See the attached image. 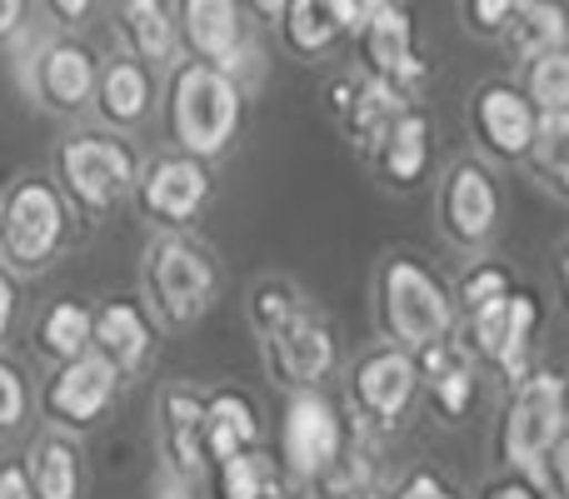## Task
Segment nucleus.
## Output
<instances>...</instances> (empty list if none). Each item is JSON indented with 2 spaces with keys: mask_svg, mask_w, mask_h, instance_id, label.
<instances>
[{
  "mask_svg": "<svg viewBox=\"0 0 569 499\" xmlns=\"http://www.w3.org/2000/svg\"><path fill=\"white\" fill-rule=\"evenodd\" d=\"M250 120V86L240 76L206 60H180L160 86V130L170 150H186L196 160L236 156Z\"/></svg>",
  "mask_w": 569,
  "mask_h": 499,
  "instance_id": "obj_1",
  "label": "nucleus"
},
{
  "mask_svg": "<svg viewBox=\"0 0 569 499\" xmlns=\"http://www.w3.org/2000/svg\"><path fill=\"white\" fill-rule=\"evenodd\" d=\"M140 166H146V150L136 146V136L86 126V120L60 130V140L50 146V176L80 216V226H100L126 200H136Z\"/></svg>",
  "mask_w": 569,
  "mask_h": 499,
  "instance_id": "obj_2",
  "label": "nucleus"
},
{
  "mask_svg": "<svg viewBox=\"0 0 569 499\" xmlns=\"http://www.w3.org/2000/svg\"><path fill=\"white\" fill-rule=\"evenodd\" d=\"M370 300H375V330H380V340L405 345L415 355L460 335L455 285L415 250H390L375 265Z\"/></svg>",
  "mask_w": 569,
  "mask_h": 499,
  "instance_id": "obj_3",
  "label": "nucleus"
},
{
  "mask_svg": "<svg viewBox=\"0 0 569 499\" xmlns=\"http://www.w3.org/2000/svg\"><path fill=\"white\" fill-rule=\"evenodd\" d=\"M80 216L70 200L60 196L50 170H20L0 190V260L20 275V280H40L50 275L76 246Z\"/></svg>",
  "mask_w": 569,
  "mask_h": 499,
  "instance_id": "obj_4",
  "label": "nucleus"
},
{
  "mask_svg": "<svg viewBox=\"0 0 569 499\" xmlns=\"http://www.w3.org/2000/svg\"><path fill=\"white\" fill-rule=\"evenodd\" d=\"M140 300L160 330H196L220 305V260L196 230H156L140 250Z\"/></svg>",
  "mask_w": 569,
  "mask_h": 499,
  "instance_id": "obj_5",
  "label": "nucleus"
},
{
  "mask_svg": "<svg viewBox=\"0 0 569 499\" xmlns=\"http://www.w3.org/2000/svg\"><path fill=\"white\" fill-rule=\"evenodd\" d=\"M16 60V86L40 116L80 126L86 116H96V90H100V56L86 36L70 30H40V36L20 40Z\"/></svg>",
  "mask_w": 569,
  "mask_h": 499,
  "instance_id": "obj_6",
  "label": "nucleus"
},
{
  "mask_svg": "<svg viewBox=\"0 0 569 499\" xmlns=\"http://www.w3.org/2000/svg\"><path fill=\"white\" fill-rule=\"evenodd\" d=\"M569 435V400H565V375L550 365H535L520 385H510L495 420V465L520 475H540L550 455L560 450Z\"/></svg>",
  "mask_w": 569,
  "mask_h": 499,
  "instance_id": "obj_7",
  "label": "nucleus"
},
{
  "mask_svg": "<svg viewBox=\"0 0 569 499\" xmlns=\"http://www.w3.org/2000/svg\"><path fill=\"white\" fill-rule=\"evenodd\" d=\"M425 405V380H420V355L405 345L375 340L345 370V410L355 425L385 435H400Z\"/></svg>",
  "mask_w": 569,
  "mask_h": 499,
  "instance_id": "obj_8",
  "label": "nucleus"
},
{
  "mask_svg": "<svg viewBox=\"0 0 569 499\" xmlns=\"http://www.w3.org/2000/svg\"><path fill=\"white\" fill-rule=\"evenodd\" d=\"M505 226V190L490 160L455 156L435 180V230L455 255L480 260L500 240Z\"/></svg>",
  "mask_w": 569,
  "mask_h": 499,
  "instance_id": "obj_9",
  "label": "nucleus"
},
{
  "mask_svg": "<svg viewBox=\"0 0 569 499\" xmlns=\"http://www.w3.org/2000/svg\"><path fill=\"white\" fill-rule=\"evenodd\" d=\"M350 445V410H340L330 390H295L280 405V430H276V460L284 485L310 490L325 470L345 455Z\"/></svg>",
  "mask_w": 569,
  "mask_h": 499,
  "instance_id": "obj_10",
  "label": "nucleus"
},
{
  "mask_svg": "<svg viewBox=\"0 0 569 499\" xmlns=\"http://www.w3.org/2000/svg\"><path fill=\"white\" fill-rule=\"evenodd\" d=\"M130 206L150 230H196L216 206V166L170 146L150 150Z\"/></svg>",
  "mask_w": 569,
  "mask_h": 499,
  "instance_id": "obj_11",
  "label": "nucleus"
},
{
  "mask_svg": "<svg viewBox=\"0 0 569 499\" xmlns=\"http://www.w3.org/2000/svg\"><path fill=\"white\" fill-rule=\"evenodd\" d=\"M120 390H126V375L100 350H90L80 360L46 370V380L36 385V415L46 430H66L86 440L90 430H100L116 415Z\"/></svg>",
  "mask_w": 569,
  "mask_h": 499,
  "instance_id": "obj_12",
  "label": "nucleus"
},
{
  "mask_svg": "<svg viewBox=\"0 0 569 499\" xmlns=\"http://www.w3.org/2000/svg\"><path fill=\"white\" fill-rule=\"evenodd\" d=\"M540 110L535 100L520 90V80L510 76H490L470 90L465 100V136H470L475 156L500 166H530L535 136H540Z\"/></svg>",
  "mask_w": 569,
  "mask_h": 499,
  "instance_id": "obj_13",
  "label": "nucleus"
},
{
  "mask_svg": "<svg viewBox=\"0 0 569 499\" xmlns=\"http://www.w3.org/2000/svg\"><path fill=\"white\" fill-rule=\"evenodd\" d=\"M260 365L266 380L280 395L295 390H330V380L340 375V335L335 325L315 310L310 300L290 315L284 325H276L270 335H260Z\"/></svg>",
  "mask_w": 569,
  "mask_h": 499,
  "instance_id": "obj_14",
  "label": "nucleus"
},
{
  "mask_svg": "<svg viewBox=\"0 0 569 499\" xmlns=\"http://www.w3.org/2000/svg\"><path fill=\"white\" fill-rule=\"evenodd\" d=\"M545 305L530 285H515L500 305L480 315H465L460 320V340L470 345V355L480 365H490L505 385H520L535 370V335H540Z\"/></svg>",
  "mask_w": 569,
  "mask_h": 499,
  "instance_id": "obj_15",
  "label": "nucleus"
},
{
  "mask_svg": "<svg viewBox=\"0 0 569 499\" xmlns=\"http://www.w3.org/2000/svg\"><path fill=\"white\" fill-rule=\"evenodd\" d=\"M176 20H180V50L190 60L230 70V76H240L256 90V80H260L256 26L260 20L240 0H176Z\"/></svg>",
  "mask_w": 569,
  "mask_h": 499,
  "instance_id": "obj_16",
  "label": "nucleus"
},
{
  "mask_svg": "<svg viewBox=\"0 0 569 499\" xmlns=\"http://www.w3.org/2000/svg\"><path fill=\"white\" fill-rule=\"evenodd\" d=\"M355 70L380 86H390L395 96L415 100L420 106L425 86H430V56L420 50V36H415V16L410 6H380L365 16L360 36L350 40Z\"/></svg>",
  "mask_w": 569,
  "mask_h": 499,
  "instance_id": "obj_17",
  "label": "nucleus"
},
{
  "mask_svg": "<svg viewBox=\"0 0 569 499\" xmlns=\"http://www.w3.org/2000/svg\"><path fill=\"white\" fill-rule=\"evenodd\" d=\"M320 100H325V116H330V126L340 130V140L360 160L385 140V130L395 126V116L415 106V100L395 96L390 86L360 76V70H340V76H330V80H325V90H320Z\"/></svg>",
  "mask_w": 569,
  "mask_h": 499,
  "instance_id": "obj_18",
  "label": "nucleus"
},
{
  "mask_svg": "<svg viewBox=\"0 0 569 499\" xmlns=\"http://www.w3.org/2000/svg\"><path fill=\"white\" fill-rule=\"evenodd\" d=\"M365 16H370L365 0H284L280 20L270 30H276L280 50L290 60L320 66V60H335L340 50H350Z\"/></svg>",
  "mask_w": 569,
  "mask_h": 499,
  "instance_id": "obj_19",
  "label": "nucleus"
},
{
  "mask_svg": "<svg viewBox=\"0 0 569 499\" xmlns=\"http://www.w3.org/2000/svg\"><path fill=\"white\" fill-rule=\"evenodd\" d=\"M156 445H160V470L180 475V480L200 485L210 475L206 450V390L186 380H170L156 390Z\"/></svg>",
  "mask_w": 569,
  "mask_h": 499,
  "instance_id": "obj_20",
  "label": "nucleus"
},
{
  "mask_svg": "<svg viewBox=\"0 0 569 499\" xmlns=\"http://www.w3.org/2000/svg\"><path fill=\"white\" fill-rule=\"evenodd\" d=\"M96 350L126 375V385L146 380L160 355V320L140 295H106L96 305Z\"/></svg>",
  "mask_w": 569,
  "mask_h": 499,
  "instance_id": "obj_21",
  "label": "nucleus"
},
{
  "mask_svg": "<svg viewBox=\"0 0 569 499\" xmlns=\"http://www.w3.org/2000/svg\"><path fill=\"white\" fill-rule=\"evenodd\" d=\"M106 20H110V36H116V50L136 56L156 76H170L186 60L176 0H106Z\"/></svg>",
  "mask_w": 569,
  "mask_h": 499,
  "instance_id": "obj_22",
  "label": "nucleus"
},
{
  "mask_svg": "<svg viewBox=\"0 0 569 499\" xmlns=\"http://www.w3.org/2000/svg\"><path fill=\"white\" fill-rule=\"evenodd\" d=\"M365 166H370L375 186L390 190V196H415V190H425L430 166H435V120L425 116L420 106L400 110L395 126L385 130V140L365 156Z\"/></svg>",
  "mask_w": 569,
  "mask_h": 499,
  "instance_id": "obj_23",
  "label": "nucleus"
},
{
  "mask_svg": "<svg viewBox=\"0 0 569 499\" xmlns=\"http://www.w3.org/2000/svg\"><path fill=\"white\" fill-rule=\"evenodd\" d=\"M160 86L166 80L136 56L116 50L100 66V90H96V126L120 130V136H140L150 120L160 116Z\"/></svg>",
  "mask_w": 569,
  "mask_h": 499,
  "instance_id": "obj_24",
  "label": "nucleus"
},
{
  "mask_svg": "<svg viewBox=\"0 0 569 499\" xmlns=\"http://www.w3.org/2000/svg\"><path fill=\"white\" fill-rule=\"evenodd\" d=\"M420 380H425V410L445 425H460L480 400V360L470 355V345L460 335L420 350Z\"/></svg>",
  "mask_w": 569,
  "mask_h": 499,
  "instance_id": "obj_25",
  "label": "nucleus"
},
{
  "mask_svg": "<svg viewBox=\"0 0 569 499\" xmlns=\"http://www.w3.org/2000/svg\"><path fill=\"white\" fill-rule=\"evenodd\" d=\"M26 335H30V355L46 370L70 365L96 350V305L80 300V295H56V300H46L30 315Z\"/></svg>",
  "mask_w": 569,
  "mask_h": 499,
  "instance_id": "obj_26",
  "label": "nucleus"
},
{
  "mask_svg": "<svg viewBox=\"0 0 569 499\" xmlns=\"http://www.w3.org/2000/svg\"><path fill=\"white\" fill-rule=\"evenodd\" d=\"M26 470L36 485V499H86L90 495V460L86 440L66 430H46L40 425L26 445Z\"/></svg>",
  "mask_w": 569,
  "mask_h": 499,
  "instance_id": "obj_27",
  "label": "nucleus"
},
{
  "mask_svg": "<svg viewBox=\"0 0 569 499\" xmlns=\"http://www.w3.org/2000/svg\"><path fill=\"white\" fill-rule=\"evenodd\" d=\"M266 445V420H260V405L246 385H220L206 390V450L210 465L230 460V455H246Z\"/></svg>",
  "mask_w": 569,
  "mask_h": 499,
  "instance_id": "obj_28",
  "label": "nucleus"
},
{
  "mask_svg": "<svg viewBox=\"0 0 569 499\" xmlns=\"http://www.w3.org/2000/svg\"><path fill=\"white\" fill-rule=\"evenodd\" d=\"M569 46V0H520L510 30H505L500 50L515 60V70L535 56H550V50Z\"/></svg>",
  "mask_w": 569,
  "mask_h": 499,
  "instance_id": "obj_29",
  "label": "nucleus"
},
{
  "mask_svg": "<svg viewBox=\"0 0 569 499\" xmlns=\"http://www.w3.org/2000/svg\"><path fill=\"white\" fill-rule=\"evenodd\" d=\"M380 455H385V440H380V435L350 420V445H345L340 460H335L330 470H325L320 480L310 485V495H315V499H360V495L385 475Z\"/></svg>",
  "mask_w": 569,
  "mask_h": 499,
  "instance_id": "obj_30",
  "label": "nucleus"
},
{
  "mask_svg": "<svg viewBox=\"0 0 569 499\" xmlns=\"http://www.w3.org/2000/svg\"><path fill=\"white\" fill-rule=\"evenodd\" d=\"M210 499H276L284 490V475L276 450H246V455H230V460L210 465Z\"/></svg>",
  "mask_w": 569,
  "mask_h": 499,
  "instance_id": "obj_31",
  "label": "nucleus"
},
{
  "mask_svg": "<svg viewBox=\"0 0 569 499\" xmlns=\"http://www.w3.org/2000/svg\"><path fill=\"white\" fill-rule=\"evenodd\" d=\"M305 305V290L290 280V275H256V280L246 285V325L250 335H270L276 325H284L295 310Z\"/></svg>",
  "mask_w": 569,
  "mask_h": 499,
  "instance_id": "obj_32",
  "label": "nucleus"
},
{
  "mask_svg": "<svg viewBox=\"0 0 569 499\" xmlns=\"http://www.w3.org/2000/svg\"><path fill=\"white\" fill-rule=\"evenodd\" d=\"M530 170L555 200L569 206V116H545L540 120V136H535L530 150Z\"/></svg>",
  "mask_w": 569,
  "mask_h": 499,
  "instance_id": "obj_33",
  "label": "nucleus"
},
{
  "mask_svg": "<svg viewBox=\"0 0 569 499\" xmlns=\"http://www.w3.org/2000/svg\"><path fill=\"white\" fill-rule=\"evenodd\" d=\"M515 80H520V90L535 100L540 116H569V46L525 60Z\"/></svg>",
  "mask_w": 569,
  "mask_h": 499,
  "instance_id": "obj_34",
  "label": "nucleus"
},
{
  "mask_svg": "<svg viewBox=\"0 0 569 499\" xmlns=\"http://www.w3.org/2000/svg\"><path fill=\"white\" fill-rule=\"evenodd\" d=\"M36 425V380L10 350H0V445L20 440Z\"/></svg>",
  "mask_w": 569,
  "mask_h": 499,
  "instance_id": "obj_35",
  "label": "nucleus"
},
{
  "mask_svg": "<svg viewBox=\"0 0 569 499\" xmlns=\"http://www.w3.org/2000/svg\"><path fill=\"white\" fill-rule=\"evenodd\" d=\"M515 275H510V265L505 260H490V255H480V260H470L460 270V280H455V300H460V320L465 315H480V310H490V305H500L505 295L515 290Z\"/></svg>",
  "mask_w": 569,
  "mask_h": 499,
  "instance_id": "obj_36",
  "label": "nucleus"
},
{
  "mask_svg": "<svg viewBox=\"0 0 569 499\" xmlns=\"http://www.w3.org/2000/svg\"><path fill=\"white\" fill-rule=\"evenodd\" d=\"M455 10H460V26L470 30L475 40L500 46L510 20H515V10H520V0H455Z\"/></svg>",
  "mask_w": 569,
  "mask_h": 499,
  "instance_id": "obj_37",
  "label": "nucleus"
},
{
  "mask_svg": "<svg viewBox=\"0 0 569 499\" xmlns=\"http://www.w3.org/2000/svg\"><path fill=\"white\" fill-rule=\"evenodd\" d=\"M36 10L46 16L50 30H70V36H86V26L106 10V0H36Z\"/></svg>",
  "mask_w": 569,
  "mask_h": 499,
  "instance_id": "obj_38",
  "label": "nucleus"
},
{
  "mask_svg": "<svg viewBox=\"0 0 569 499\" xmlns=\"http://www.w3.org/2000/svg\"><path fill=\"white\" fill-rule=\"evenodd\" d=\"M20 285L26 280L0 260V350H10V340H16L20 325H26V295H20Z\"/></svg>",
  "mask_w": 569,
  "mask_h": 499,
  "instance_id": "obj_39",
  "label": "nucleus"
},
{
  "mask_svg": "<svg viewBox=\"0 0 569 499\" xmlns=\"http://www.w3.org/2000/svg\"><path fill=\"white\" fill-rule=\"evenodd\" d=\"M395 499H465V490L445 470H430V465H420V470L400 475V485H395Z\"/></svg>",
  "mask_w": 569,
  "mask_h": 499,
  "instance_id": "obj_40",
  "label": "nucleus"
},
{
  "mask_svg": "<svg viewBox=\"0 0 569 499\" xmlns=\"http://www.w3.org/2000/svg\"><path fill=\"white\" fill-rule=\"evenodd\" d=\"M475 499H555L550 485L540 475H520V470H500L475 490Z\"/></svg>",
  "mask_w": 569,
  "mask_h": 499,
  "instance_id": "obj_41",
  "label": "nucleus"
},
{
  "mask_svg": "<svg viewBox=\"0 0 569 499\" xmlns=\"http://www.w3.org/2000/svg\"><path fill=\"white\" fill-rule=\"evenodd\" d=\"M36 26V0H0V50H16Z\"/></svg>",
  "mask_w": 569,
  "mask_h": 499,
  "instance_id": "obj_42",
  "label": "nucleus"
},
{
  "mask_svg": "<svg viewBox=\"0 0 569 499\" xmlns=\"http://www.w3.org/2000/svg\"><path fill=\"white\" fill-rule=\"evenodd\" d=\"M0 499H36V485H30V470H26V450L0 455Z\"/></svg>",
  "mask_w": 569,
  "mask_h": 499,
  "instance_id": "obj_43",
  "label": "nucleus"
},
{
  "mask_svg": "<svg viewBox=\"0 0 569 499\" xmlns=\"http://www.w3.org/2000/svg\"><path fill=\"white\" fill-rule=\"evenodd\" d=\"M545 485H550L555 499H569V435L560 440V450L550 455V465H545Z\"/></svg>",
  "mask_w": 569,
  "mask_h": 499,
  "instance_id": "obj_44",
  "label": "nucleus"
},
{
  "mask_svg": "<svg viewBox=\"0 0 569 499\" xmlns=\"http://www.w3.org/2000/svg\"><path fill=\"white\" fill-rule=\"evenodd\" d=\"M146 499H200V495H196V485H190V480H180V475L156 470V480H150Z\"/></svg>",
  "mask_w": 569,
  "mask_h": 499,
  "instance_id": "obj_45",
  "label": "nucleus"
},
{
  "mask_svg": "<svg viewBox=\"0 0 569 499\" xmlns=\"http://www.w3.org/2000/svg\"><path fill=\"white\" fill-rule=\"evenodd\" d=\"M240 6H246L250 16L260 20V26H276V20H280V10H284V0H240Z\"/></svg>",
  "mask_w": 569,
  "mask_h": 499,
  "instance_id": "obj_46",
  "label": "nucleus"
},
{
  "mask_svg": "<svg viewBox=\"0 0 569 499\" xmlns=\"http://www.w3.org/2000/svg\"><path fill=\"white\" fill-rule=\"evenodd\" d=\"M555 280H560V300H565V310H569V240L560 246V255H555Z\"/></svg>",
  "mask_w": 569,
  "mask_h": 499,
  "instance_id": "obj_47",
  "label": "nucleus"
},
{
  "mask_svg": "<svg viewBox=\"0 0 569 499\" xmlns=\"http://www.w3.org/2000/svg\"><path fill=\"white\" fill-rule=\"evenodd\" d=\"M395 485H400V480H390V475H380V480H375V485H370V490H365L360 499H395Z\"/></svg>",
  "mask_w": 569,
  "mask_h": 499,
  "instance_id": "obj_48",
  "label": "nucleus"
},
{
  "mask_svg": "<svg viewBox=\"0 0 569 499\" xmlns=\"http://www.w3.org/2000/svg\"><path fill=\"white\" fill-rule=\"evenodd\" d=\"M276 499H315V495H310V490H300V485H284Z\"/></svg>",
  "mask_w": 569,
  "mask_h": 499,
  "instance_id": "obj_49",
  "label": "nucleus"
},
{
  "mask_svg": "<svg viewBox=\"0 0 569 499\" xmlns=\"http://www.w3.org/2000/svg\"><path fill=\"white\" fill-rule=\"evenodd\" d=\"M380 6H405V0H365V10H380Z\"/></svg>",
  "mask_w": 569,
  "mask_h": 499,
  "instance_id": "obj_50",
  "label": "nucleus"
},
{
  "mask_svg": "<svg viewBox=\"0 0 569 499\" xmlns=\"http://www.w3.org/2000/svg\"><path fill=\"white\" fill-rule=\"evenodd\" d=\"M565 400H569V375H565Z\"/></svg>",
  "mask_w": 569,
  "mask_h": 499,
  "instance_id": "obj_51",
  "label": "nucleus"
}]
</instances>
